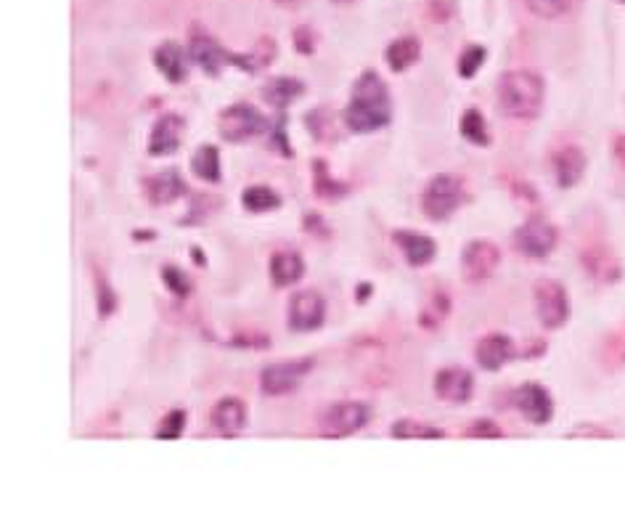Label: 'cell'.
Listing matches in <instances>:
<instances>
[{"mask_svg": "<svg viewBox=\"0 0 625 509\" xmlns=\"http://www.w3.org/2000/svg\"><path fill=\"white\" fill-rule=\"evenodd\" d=\"M392 120V99L387 83L377 72H363L353 83L350 101L342 109V125L355 136H369L387 128Z\"/></svg>", "mask_w": 625, "mask_h": 509, "instance_id": "1", "label": "cell"}, {"mask_svg": "<svg viewBox=\"0 0 625 509\" xmlns=\"http://www.w3.org/2000/svg\"><path fill=\"white\" fill-rule=\"evenodd\" d=\"M546 85L530 69H512L498 77V107L514 120H533L543 109Z\"/></svg>", "mask_w": 625, "mask_h": 509, "instance_id": "2", "label": "cell"}, {"mask_svg": "<svg viewBox=\"0 0 625 509\" xmlns=\"http://www.w3.org/2000/svg\"><path fill=\"white\" fill-rule=\"evenodd\" d=\"M271 120L263 112H257L252 104H231L218 114L220 138L228 144H244L257 136H268Z\"/></svg>", "mask_w": 625, "mask_h": 509, "instance_id": "3", "label": "cell"}, {"mask_svg": "<svg viewBox=\"0 0 625 509\" xmlns=\"http://www.w3.org/2000/svg\"><path fill=\"white\" fill-rule=\"evenodd\" d=\"M467 202V191L461 186L459 178H453V175H435L430 183H427V189H424V197H422V207L424 213L430 221H445V218H451L461 205Z\"/></svg>", "mask_w": 625, "mask_h": 509, "instance_id": "4", "label": "cell"}, {"mask_svg": "<svg viewBox=\"0 0 625 509\" xmlns=\"http://www.w3.org/2000/svg\"><path fill=\"white\" fill-rule=\"evenodd\" d=\"M559 231L554 223H549L543 215H530L528 221L517 226L514 231V250L522 252L530 260L549 258L557 250Z\"/></svg>", "mask_w": 625, "mask_h": 509, "instance_id": "5", "label": "cell"}, {"mask_svg": "<svg viewBox=\"0 0 625 509\" xmlns=\"http://www.w3.org/2000/svg\"><path fill=\"white\" fill-rule=\"evenodd\" d=\"M371 406L363 401H337L324 411V417L318 422L321 435L326 438H350L358 430L369 425Z\"/></svg>", "mask_w": 625, "mask_h": 509, "instance_id": "6", "label": "cell"}, {"mask_svg": "<svg viewBox=\"0 0 625 509\" xmlns=\"http://www.w3.org/2000/svg\"><path fill=\"white\" fill-rule=\"evenodd\" d=\"M313 358H289V361H279V364H268L260 372V390L265 396H289L300 388V382L305 380L313 369Z\"/></svg>", "mask_w": 625, "mask_h": 509, "instance_id": "7", "label": "cell"}, {"mask_svg": "<svg viewBox=\"0 0 625 509\" xmlns=\"http://www.w3.org/2000/svg\"><path fill=\"white\" fill-rule=\"evenodd\" d=\"M326 321V300L318 289H300L289 297L287 324L292 332H316Z\"/></svg>", "mask_w": 625, "mask_h": 509, "instance_id": "8", "label": "cell"}, {"mask_svg": "<svg viewBox=\"0 0 625 509\" xmlns=\"http://www.w3.org/2000/svg\"><path fill=\"white\" fill-rule=\"evenodd\" d=\"M535 313L543 329H562L570 319V295L559 282L543 279L535 284Z\"/></svg>", "mask_w": 625, "mask_h": 509, "instance_id": "9", "label": "cell"}, {"mask_svg": "<svg viewBox=\"0 0 625 509\" xmlns=\"http://www.w3.org/2000/svg\"><path fill=\"white\" fill-rule=\"evenodd\" d=\"M501 266V250L493 242L475 239L461 250V276L467 284H485Z\"/></svg>", "mask_w": 625, "mask_h": 509, "instance_id": "10", "label": "cell"}, {"mask_svg": "<svg viewBox=\"0 0 625 509\" xmlns=\"http://www.w3.org/2000/svg\"><path fill=\"white\" fill-rule=\"evenodd\" d=\"M514 409L528 419L530 425H549L554 417V398L538 382H525L512 393Z\"/></svg>", "mask_w": 625, "mask_h": 509, "instance_id": "11", "label": "cell"}, {"mask_svg": "<svg viewBox=\"0 0 625 509\" xmlns=\"http://www.w3.org/2000/svg\"><path fill=\"white\" fill-rule=\"evenodd\" d=\"M435 396L445 403H461L472 401L475 396V377L469 369H461V366H445L435 374Z\"/></svg>", "mask_w": 625, "mask_h": 509, "instance_id": "12", "label": "cell"}, {"mask_svg": "<svg viewBox=\"0 0 625 509\" xmlns=\"http://www.w3.org/2000/svg\"><path fill=\"white\" fill-rule=\"evenodd\" d=\"M189 59L194 61L196 67L202 69L204 75H220L226 64H231V51L220 46L218 40L210 38V35H204V32H191V40H189Z\"/></svg>", "mask_w": 625, "mask_h": 509, "instance_id": "13", "label": "cell"}, {"mask_svg": "<svg viewBox=\"0 0 625 509\" xmlns=\"http://www.w3.org/2000/svg\"><path fill=\"white\" fill-rule=\"evenodd\" d=\"M186 120L181 114H162L149 133V154L151 157H167L175 154L183 144Z\"/></svg>", "mask_w": 625, "mask_h": 509, "instance_id": "14", "label": "cell"}, {"mask_svg": "<svg viewBox=\"0 0 625 509\" xmlns=\"http://www.w3.org/2000/svg\"><path fill=\"white\" fill-rule=\"evenodd\" d=\"M514 356H517V350H514L512 337L501 335V332L485 335L475 348V361L485 372H501Z\"/></svg>", "mask_w": 625, "mask_h": 509, "instance_id": "15", "label": "cell"}, {"mask_svg": "<svg viewBox=\"0 0 625 509\" xmlns=\"http://www.w3.org/2000/svg\"><path fill=\"white\" fill-rule=\"evenodd\" d=\"M395 244L400 247V252L406 255V263L411 268H424L430 266L437 255V244L432 236L422 234V231H414V228H400L392 234Z\"/></svg>", "mask_w": 625, "mask_h": 509, "instance_id": "16", "label": "cell"}, {"mask_svg": "<svg viewBox=\"0 0 625 509\" xmlns=\"http://www.w3.org/2000/svg\"><path fill=\"white\" fill-rule=\"evenodd\" d=\"M551 165H554V178H557L559 189H573L586 173V154L580 146H562L551 157Z\"/></svg>", "mask_w": 625, "mask_h": 509, "instance_id": "17", "label": "cell"}, {"mask_svg": "<svg viewBox=\"0 0 625 509\" xmlns=\"http://www.w3.org/2000/svg\"><path fill=\"white\" fill-rule=\"evenodd\" d=\"M189 51H183L178 43L173 40H165L162 46H157L154 51V67L159 69V75L165 77L167 83H183L189 77Z\"/></svg>", "mask_w": 625, "mask_h": 509, "instance_id": "18", "label": "cell"}, {"mask_svg": "<svg viewBox=\"0 0 625 509\" xmlns=\"http://www.w3.org/2000/svg\"><path fill=\"white\" fill-rule=\"evenodd\" d=\"M247 417H249L247 403L236 396L220 398V401L212 406V414H210L215 430L223 435L241 433V430L247 427Z\"/></svg>", "mask_w": 625, "mask_h": 509, "instance_id": "19", "label": "cell"}, {"mask_svg": "<svg viewBox=\"0 0 625 509\" xmlns=\"http://www.w3.org/2000/svg\"><path fill=\"white\" fill-rule=\"evenodd\" d=\"M144 189L151 205H170V202L186 194V181H183L181 173L175 168L159 170L157 175L146 178Z\"/></svg>", "mask_w": 625, "mask_h": 509, "instance_id": "20", "label": "cell"}, {"mask_svg": "<svg viewBox=\"0 0 625 509\" xmlns=\"http://www.w3.org/2000/svg\"><path fill=\"white\" fill-rule=\"evenodd\" d=\"M271 282L273 287H292L297 284L305 276V260H302L300 252L294 250H281V252H273L271 255Z\"/></svg>", "mask_w": 625, "mask_h": 509, "instance_id": "21", "label": "cell"}, {"mask_svg": "<svg viewBox=\"0 0 625 509\" xmlns=\"http://www.w3.org/2000/svg\"><path fill=\"white\" fill-rule=\"evenodd\" d=\"M263 101L265 104H271L273 109H287L289 104L300 99L302 93H305V83L297 80V77H271V80H265L263 85Z\"/></svg>", "mask_w": 625, "mask_h": 509, "instance_id": "22", "label": "cell"}, {"mask_svg": "<svg viewBox=\"0 0 625 509\" xmlns=\"http://www.w3.org/2000/svg\"><path fill=\"white\" fill-rule=\"evenodd\" d=\"M419 56H422V43L414 35L395 38L385 51V61L392 72H406L408 67H414L419 61Z\"/></svg>", "mask_w": 625, "mask_h": 509, "instance_id": "23", "label": "cell"}, {"mask_svg": "<svg viewBox=\"0 0 625 509\" xmlns=\"http://www.w3.org/2000/svg\"><path fill=\"white\" fill-rule=\"evenodd\" d=\"M583 268H586L588 274L599 279V282H618L620 279V266L618 260L612 258L610 250H604V247H591V250L583 252Z\"/></svg>", "mask_w": 625, "mask_h": 509, "instance_id": "24", "label": "cell"}, {"mask_svg": "<svg viewBox=\"0 0 625 509\" xmlns=\"http://www.w3.org/2000/svg\"><path fill=\"white\" fill-rule=\"evenodd\" d=\"M241 207L255 215L273 213L281 207V194L271 186H265V183H255V186H247L241 191Z\"/></svg>", "mask_w": 625, "mask_h": 509, "instance_id": "25", "label": "cell"}, {"mask_svg": "<svg viewBox=\"0 0 625 509\" xmlns=\"http://www.w3.org/2000/svg\"><path fill=\"white\" fill-rule=\"evenodd\" d=\"M313 191H316L318 199H326V202H339V199L347 197V183L337 181L329 173V165L326 160H313Z\"/></svg>", "mask_w": 625, "mask_h": 509, "instance_id": "26", "label": "cell"}, {"mask_svg": "<svg viewBox=\"0 0 625 509\" xmlns=\"http://www.w3.org/2000/svg\"><path fill=\"white\" fill-rule=\"evenodd\" d=\"M191 170L196 178H202L204 183H220L223 181V168H220V152L218 146L202 144L191 157Z\"/></svg>", "mask_w": 625, "mask_h": 509, "instance_id": "27", "label": "cell"}, {"mask_svg": "<svg viewBox=\"0 0 625 509\" xmlns=\"http://www.w3.org/2000/svg\"><path fill=\"white\" fill-rule=\"evenodd\" d=\"M273 56H276V46H273V40L263 38L255 51H249V54H231V64L239 67L241 72H247V75H257L260 69H265L268 64H271Z\"/></svg>", "mask_w": 625, "mask_h": 509, "instance_id": "28", "label": "cell"}, {"mask_svg": "<svg viewBox=\"0 0 625 509\" xmlns=\"http://www.w3.org/2000/svg\"><path fill=\"white\" fill-rule=\"evenodd\" d=\"M459 130H461V138H464V141H469V144H475V146H490L488 122H485V117H482L480 109L469 107L467 112L461 114Z\"/></svg>", "mask_w": 625, "mask_h": 509, "instance_id": "29", "label": "cell"}, {"mask_svg": "<svg viewBox=\"0 0 625 509\" xmlns=\"http://www.w3.org/2000/svg\"><path fill=\"white\" fill-rule=\"evenodd\" d=\"M305 125H308L310 136L316 138V141H321V144H332V141H337L339 136L337 120H334V114L326 107L313 109V112L305 117Z\"/></svg>", "mask_w": 625, "mask_h": 509, "instance_id": "30", "label": "cell"}, {"mask_svg": "<svg viewBox=\"0 0 625 509\" xmlns=\"http://www.w3.org/2000/svg\"><path fill=\"white\" fill-rule=\"evenodd\" d=\"M392 438H398V441H411V438H419V441H427V438H443V430H437L432 425H424L419 419H398V422H392L390 427Z\"/></svg>", "mask_w": 625, "mask_h": 509, "instance_id": "31", "label": "cell"}, {"mask_svg": "<svg viewBox=\"0 0 625 509\" xmlns=\"http://www.w3.org/2000/svg\"><path fill=\"white\" fill-rule=\"evenodd\" d=\"M162 282L165 287L173 292L175 297H189L194 292V282H191V276L178 266H162Z\"/></svg>", "mask_w": 625, "mask_h": 509, "instance_id": "32", "label": "cell"}, {"mask_svg": "<svg viewBox=\"0 0 625 509\" xmlns=\"http://www.w3.org/2000/svg\"><path fill=\"white\" fill-rule=\"evenodd\" d=\"M183 430H186V411L173 409L162 422H159L154 438H157V441H178L183 435Z\"/></svg>", "mask_w": 625, "mask_h": 509, "instance_id": "33", "label": "cell"}, {"mask_svg": "<svg viewBox=\"0 0 625 509\" xmlns=\"http://www.w3.org/2000/svg\"><path fill=\"white\" fill-rule=\"evenodd\" d=\"M268 141L279 154L284 157H292V144H289L287 136V112L281 109V114H276L271 120V128H268Z\"/></svg>", "mask_w": 625, "mask_h": 509, "instance_id": "34", "label": "cell"}, {"mask_svg": "<svg viewBox=\"0 0 625 509\" xmlns=\"http://www.w3.org/2000/svg\"><path fill=\"white\" fill-rule=\"evenodd\" d=\"M485 59H488V51H485V46H469L464 48V54L459 56V75L464 77V80H472V77L477 75L482 69V64H485Z\"/></svg>", "mask_w": 625, "mask_h": 509, "instance_id": "35", "label": "cell"}, {"mask_svg": "<svg viewBox=\"0 0 625 509\" xmlns=\"http://www.w3.org/2000/svg\"><path fill=\"white\" fill-rule=\"evenodd\" d=\"M96 295H98V316H101V319H109V316L117 311V295H114L112 284L106 282L101 274H98L96 279Z\"/></svg>", "mask_w": 625, "mask_h": 509, "instance_id": "36", "label": "cell"}, {"mask_svg": "<svg viewBox=\"0 0 625 509\" xmlns=\"http://www.w3.org/2000/svg\"><path fill=\"white\" fill-rule=\"evenodd\" d=\"M528 8L541 19H557L570 8V0H528Z\"/></svg>", "mask_w": 625, "mask_h": 509, "instance_id": "37", "label": "cell"}, {"mask_svg": "<svg viewBox=\"0 0 625 509\" xmlns=\"http://www.w3.org/2000/svg\"><path fill=\"white\" fill-rule=\"evenodd\" d=\"M469 438H501V427L493 419H475L467 430Z\"/></svg>", "mask_w": 625, "mask_h": 509, "instance_id": "38", "label": "cell"}, {"mask_svg": "<svg viewBox=\"0 0 625 509\" xmlns=\"http://www.w3.org/2000/svg\"><path fill=\"white\" fill-rule=\"evenodd\" d=\"M294 48L300 54H313L316 51V35H313L310 27H300V30L294 32Z\"/></svg>", "mask_w": 625, "mask_h": 509, "instance_id": "39", "label": "cell"}, {"mask_svg": "<svg viewBox=\"0 0 625 509\" xmlns=\"http://www.w3.org/2000/svg\"><path fill=\"white\" fill-rule=\"evenodd\" d=\"M273 3H276V6H281V8H289V11H294V8L305 6L308 0H273Z\"/></svg>", "mask_w": 625, "mask_h": 509, "instance_id": "40", "label": "cell"}, {"mask_svg": "<svg viewBox=\"0 0 625 509\" xmlns=\"http://www.w3.org/2000/svg\"><path fill=\"white\" fill-rule=\"evenodd\" d=\"M615 157L625 165V136L615 138Z\"/></svg>", "mask_w": 625, "mask_h": 509, "instance_id": "41", "label": "cell"}, {"mask_svg": "<svg viewBox=\"0 0 625 509\" xmlns=\"http://www.w3.org/2000/svg\"><path fill=\"white\" fill-rule=\"evenodd\" d=\"M371 295V284H358V303H363Z\"/></svg>", "mask_w": 625, "mask_h": 509, "instance_id": "42", "label": "cell"}, {"mask_svg": "<svg viewBox=\"0 0 625 509\" xmlns=\"http://www.w3.org/2000/svg\"><path fill=\"white\" fill-rule=\"evenodd\" d=\"M154 236H157V234H154V231H138L136 239H141V242H146V239H154Z\"/></svg>", "mask_w": 625, "mask_h": 509, "instance_id": "43", "label": "cell"}, {"mask_svg": "<svg viewBox=\"0 0 625 509\" xmlns=\"http://www.w3.org/2000/svg\"><path fill=\"white\" fill-rule=\"evenodd\" d=\"M191 255H196V263H199V266H204V255H202V250H194V247H191Z\"/></svg>", "mask_w": 625, "mask_h": 509, "instance_id": "44", "label": "cell"}, {"mask_svg": "<svg viewBox=\"0 0 625 509\" xmlns=\"http://www.w3.org/2000/svg\"><path fill=\"white\" fill-rule=\"evenodd\" d=\"M337 6H350V3H355V0H334Z\"/></svg>", "mask_w": 625, "mask_h": 509, "instance_id": "45", "label": "cell"}]
</instances>
